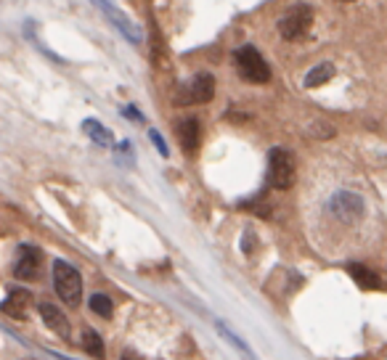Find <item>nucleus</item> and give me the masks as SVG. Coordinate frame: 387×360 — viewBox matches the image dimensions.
<instances>
[{
  "label": "nucleus",
  "mask_w": 387,
  "mask_h": 360,
  "mask_svg": "<svg viewBox=\"0 0 387 360\" xmlns=\"http://www.w3.org/2000/svg\"><path fill=\"white\" fill-rule=\"evenodd\" d=\"M82 350H85L88 355H93V358H104V342H101L98 331H93V329L82 331Z\"/></svg>",
  "instance_id": "obj_15"
},
{
  "label": "nucleus",
  "mask_w": 387,
  "mask_h": 360,
  "mask_svg": "<svg viewBox=\"0 0 387 360\" xmlns=\"http://www.w3.org/2000/svg\"><path fill=\"white\" fill-rule=\"evenodd\" d=\"M334 64H329V61H323V64H316L310 72L305 75V79H303V85L305 88H321V85H326L329 79L334 77Z\"/></svg>",
  "instance_id": "obj_12"
},
{
  "label": "nucleus",
  "mask_w": 387,
  "mask_h": 360,
  "mask_svg": "<svg viewBox=\"0 0 387 360\" xmlns=\"http://www.w3.org/2000/svg\"><path fill=\"white\" fill-rule=\"evenodd\" d=\"M82 130H85V135H88L93 143H98V146H112L114 143L112 130L104 127L98 120H85V122H82Z\"/></svg>",
  "instance_id": "obj_14"
},
{
  "label": "nucleus",
  "mask_w": 387,
  "mask_h": 360,
  "mask_svg": "<svg viewBox=\"0 0 387 360\" xmlns=\"http://www.w3.org/2000/svg\"><path fill=\"white\" fill-rule=\"evenodd\" d=\"M234 64H236L242 79L252 82V85H265L271 79V66H268V61L263 59V53L255 46L236 48L234 50Z\"/></svg>",
  "instance_id": "obj_1"
},
{
  "label": "nucleus",
  "mask_w": 387,
  "mask_h": 360,
  "mask_svg": "<svg viewBox=\"0 0 387 360\" xmlns=\"http://www.w3.org/2000/svg\"><path fill=\"white\" fill-rule=\"evenodd\" d=\"M329 212L342 222H353L364 215V202L361 196L353 191H337L332 199H329Z\"/></svg>",
  "instance_id": "obj_6"
},
{
  "label": "nucleus",
  "mask_w": 387,
  "mask_h": 360,
  "mask_svg": "<svg viewBox=\"0 0 387 360\" xmlns=\"http://www.w3.org/2000/svg\"><path fill=\"white\" fill-rule=\"evenodd\" d=\"M96 6L101 8V14L109 16V21H112L114 27H117V32H120L122 37H128L130 43H135V46L141 43V32H138V27L130 21L128 16H122L120 11H117V8H114L112 0H96Z\"/></svg>",
  "instance_id": "obj_8"
},
{
  "label": "nucleus",
  "mask_w": 387,
  "mask_h": 360,
  "mask_svg": "<svg viewBox=\"0 0 387 360\" xmlns=\"http://www.w3.org/2000/svg\"><path fill=\"white\" fill-rule=\"evenodd\" d=\"M88 307L96 315H101V318H112V313H114L112 299L106 297V294H93V297L88 299Z\"/></svg>",
  "instance_id": "obj_16"
},
{
  "label": "nucleus",
  "mask_w": 387,
  "mask_h": 360,
  "mask_svg": "<svg viewBox=\"0 0 387 360\" xmlns=\"http://www.w3.org/2000/svg\"><path fill=\"white\" fill-rule=\"evenodd\" d=\"M53 289L56 294L64 299L66 305L77 307L82 297V278L77 273V267H72L64 260H56L53 263Z\"/></svg>",
  "instance_id": "obj_4"
},
{
  "label": "nucleus",
  "mask_w": 387,
  "mask_h": 360,
  "mask_svg": "<svg viewBox=\"0 0 387 360\" xmlns=\"http://www.w3.org/2000/svg\"><path fill=\"white\" fill-rule=\"evenodd\" d=\"M122 117H130L133 122H144V114L135 109V106H125V109H122Z\"/></svg>",
  "instance_id": "obj_19"
},
{
  "label": "nucleus",
  "mask_w": 387,
  "mask_h": 360,
  "mask_svg": "<svg viewBox=\"0 0 387 360\" xmlns=\"http://www.w3.org/2000/svg\"><path fill=\"white\" fill-rule=\"evenodd\" d=\"M149 138H151V141H154V146L160 149L162 157H167V154H170V151H167V146H164V141H162V135L157 133V130H149Z\"/></svg>",
  "instance_id": "obj_18"
},
{
  "label": "nucleus",
  "mask_w": 387,
  "mask_h": 360,
  "mask_svg": "<svg viewBox=\"0 0 387 360\" xmlns=\"http://www.w3.org/2000/svg\"><path fill=\"white\" fill-rule=\"evenodd\" d=\"M40 265H43V252L32 247V244H21L17 265H14V276L21 278V281H35L40 276Z\"/></svg>",
  "instance_id": "obj_7"
},
{
  "label": "nucleus",
  "mask_w": 387,
  "mask_h": 360,
  "mask_svg": "<svg viewBox=\"0 0 387 360\" xmlns=\"http://www.w3.org/2000/svg\"><path fill=\"white\" fill-rule=\"evenodd\" d=\"M268 183L279 191L294 186V159L281 146L271 149V154H268Z\"/></svg>",
  "instance_id": "obj_5"
},
{
  "label": "nucleus",
  "mask_w": 387,
  "mask_h": 360,
  "mask_svg": "<svg viewBox=\"0 0 387 360\" xmlns=\"http://www.w3.org/2000/svg\"><path fill=\"white\" fill-rule=\"evenodd\" d=\"M342 3H353V0H342Z\"/></svg>",
  "instance_id": "obj_21"
},
{
  "label": "nucleus",
  "mask_w": 387,
  "mask_h": 360,
  "mask_svg": "<svg viewBox=\"0 0 387 360\" xmlns=\"http://www.w3.org/2000/svg\"><path fill=\"white\" fill-rule=\"evenodd\" d=\"M122 360H144V358H138V355H135V352H122Z\"/></svg>",
  "instance_id": "obj_20"
},
{
  "label": "nucleus",
  "mask_w": 387,
  "mask_h": 360,
  "mask_svg": "<svg viewBox=\"0 0 387 360\" xmlns=\"http://www.w3.org/2000/svg\"><path fill=\"white\" fill-rule=\"evenodd\" d=\"M218 331H220V334H223V337H226L228 342H231V345L236 347V350H239V352H242V355H244V358H247V360H258V358H255V355H252V350H249V347H247V345H244V342H242V339H239V334H234V331L228 329V326H226V323H223V321H218Z\"/></svg>",
  "instance_id": "obj_17"
},
{
  "label": "nucleus",
  "mask_w": 387,
  "mask_h": 360,
  "mask_svg": "<svg viewBox=\"0 0 387 360\" xmlns=\"http://www.w3.org/2000/svg\"><path fill=\"white\" fill-rule=\"evenodd\" d=\"M178 141H180V149L186 157H194L196 149H199V141H202V127H199V120L196 117H183L176 127Z\"/></svg>",
  "instance_id": "obj_9"
},
{
  "label": "nucleus",
  "mask_w": 387,
  "mask_h": 360,
  "mask_svg": "<svg viewBox=\"0 0 387 360\" xmlns=\"http://www.w3.org/2000/svg\"><path fill=\"white\" fill-rule=\"evenodd\" d=\"M215 95V77L210 72H196L189 82H183L176 93L178 106H199V104H210Z\"/></svg>",
  "instance_id": "obj_3"
},
{
  "label": "nucleus",
  "mask_w": 387,
  "mask_h": 360,
  "mask_svg": "<svg viewBox=\"0 0 387 360\" xmlns=\"http://www.w3.org/2000/svg\"><path fill=\"white\" fill-rule=\"evenodd\" d=\"M40 318H43V323L48 326L53 334H59L62 339L69 337V323H66V318L62 315V310L56 307V305H50V302H43L40 305Z\"/></svg>",
  "instance_id": "obj_11"
},
{
  "label": "nucleus",
  "mask_w": 387,
  "mask_h": 360,
  "mask_svg": "<svg viewBox=\"0 0 387 360\" xmlns=\"http://www.w3.org/2000/svg\"><path fill=\"white\" fill-rule=\"evenodd\" d=\"M348 273L353 276V281L361 286V289H379L382 286V281H379V276L374 273V270H369L366 265H358V263H350L348 265Z\"/></svg>",
  "instance_id": "obj_13"
},
{
  "label": "nucleus",
  "mask_w": 387,
  "mask_h": 360,
  "mask_svg": "<svg viewBox=\"0 0 387 360\" xmlns=\"http://www.w3.org/2000/svg\"><path fill=\"white\" fill-rule=\"evenodd\" d=\"M313 27V8L308 3H292L290 8L284 11V16L279 19V32L284 40H303Z\"/></svg>",
  "instance_id": "obj_2"
},
{
  "label": "nucleus",
  "mask_w": 387,
  "mask_h": 360,
  "mask_svg": "<svg viewBox=\"0 0 387 360\" xmlns=\"http://www.w3.org/2000/svg\"><path fill=\"white\" fill-rule=\"evenodd\" d=\"M30 305H32V294L27 289H14V292H8V297L3 299L0 310L6 315H11V318H24Z\"/></svg>",
  "instance_id": "obj_10"
}]
</instances>
